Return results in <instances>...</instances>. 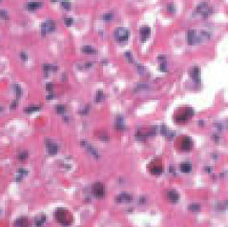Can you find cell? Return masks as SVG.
<instances>
[{"instance_id": "6da1fadb", "label": "cell", "mask_w": 228, "mask_h": 227, "mask_svg": "<svg viewBox=\"0 0 228 227\" xmlns=\"http://www.w3.org/2000/svg\"><path fill=\"white\" fill-rule=\"evenodd\" d=\"M208 36L206 33H200L198 34L196 30H189L187 33V40L190 45H197L198 43L202 42L203 39Z\"/></svg>"}, {"instance_id": "7a4b0ae2", "label": "cell", "mask_w": 228, "mask_h": 227, "mask_svg": "<svg viewBox=\"0 0 228 227\" xmlns=\"http://www.w3.org/2000/svg\"><path fill=\"white\" fill-rule=\"evenodd\" d=\"M56 218L57 221L61 223L63 226H69L72 223V220L70 219L69 215L63 208H58L56 212Z\"/></svg>"}, {"instance_id": "3957f363", "label": "cell", "mask_w": 228, "mask_h": 227, "mask_svg": "<svg viewBox=\"0 0 228 227\" xmlns=\"http://www.w3.org/2000/svg\"><path fill=\"white\" fill-rule=\"evenodd\" d=\"M114 35H115V38H116V41L118 42H125L127 41L128 38H129V31L125 28H122V27H119V28H116L115 33H114Z\"/></svg>"}, {"instance_id": "277c9868", "label": "cell", "mask_w": 228, "mask_h": 227, "mask_svg": "<svg viewBox=\"0 0 228 227\" xmlns=\"http://www.w3.org/2000/svg\"><path fill=\"white\" fill-rule=\"evenodd\" d=\"M92 191H93L94 196L96 197L97 198H101V197H103L105 196V188L100 182H96L95 184L93 185Z\"/></svg>"}, {"instance_id": "5b68a950", "label": "cell", "mask_w": 228, "mask_h": 227, "mask_svg": "<svg viewBox=\"0 0 228 227\" xmlns=\"http://www.w3.org/2000/svg\"><path fill=\"white\" fill-rule=\"evenodd\" d=\"M197 10H198V13L202 15H204V16L209 15L210 13H213V9L208 5V3H205V2H202L200 4H198V7H197Z\"/></svg>"}, {"instance_id": "8992f818", "label": "cell", "mask_w": 228, "mask_h": 227, "mask_svg": "<svg viewBox=\"0 0 228 227\" xmlns=\"http://www.w3.org/2000/svg\"><path fill=\"white\" fill-rule=\"evenodd\" d=\"M41 32H42V34L45 35L47 33H52L54 31L56 30V24L55 22L52 21V20H47V21L44 23L42 27H41Z\"/></svg>"}, {"instance_id": "52a82bcc", "label": "cell", "mask_w": 228, "mask_h": 227, "mask_svg": "<svg viewBox=\"0 0 228 227\" xmlns=\"http://www.w3.org/2000/svg\"><path fill=\"white\" fill-rule=\"evenodd\" d=\"M81 145L83 146V147H85L86 150L88 151L95 159H99V158H100V156H99L97 150L95 149V147H93V146L91 145L90 143H88V142H86V141H81Z\"/></svg>"}, {"instance_id": "ba28073f", "label": "cell", "mask_w": 228, "mask_h": 227, "mask_svg": "<svg viewBox=\"0 0 228 227\" xmlns=\"http://www.w3.org/2000/svg\"><path fill=\"white\" fill-rule=\"evenodd\" d=\"M46 146H47L48 152L50 155H56L58 152V146L56 143H54L52 140H46Z\"/></svg>"}, {"instance_id": "9c48e42d", "label": "cell", "mask_w": 228, "mask_h": 227, "mask_svg": "<svg viewBox=\"0 0 228 227\" xmlns=\"http://www.w3.org/2000/svg\"><path fill=\"white\" fill-rule=\"evenodd\" d=\"M139 33H140V36H141V38H142V41H145V40L150 36V34H151L150 27H148V26H143V27L140 28Z\"/></svg>"}, {"instance_id": "30bf717a", "label": "cell", "mask_w": 228, "mask_h": 227, "mask_svg": "<svg viewBox=\"0 0 228 227\" xmlns=\"http://www.w3.org/2000/svg\"><path fill=\"white\" fill-rule=\"evenodd\" d=\"M190 74H191V77L196 82L200 81V70L198 67H193L191 72H190Z\"/></svg>"}, {"instance_id": "8fae6325", "label": "cell", "mask_w": 228, "mask_h": 227, "mask_svg": "<svg viewBox=\"0 0 228 227\" xmlns=\"http://www.w3.org/2000/svg\"><path fill=\"white\" fill-rule=\"evenodd\" d=\"M131 200H132V196L129 195V194L122 193L119 196L116 197V201L118 202H128L131 201Z\"/></svg>"}, {"instance_id": "7c38bea8", "label": "cell", "mask_w": 228, "mask_h": 227, "mask_svg": "<svg viewBox=\"0 0 228 227\" xmlns=\"http://www.w3.org/2000/svg\"><path fill=\"white\" fill-rule=\"evenodd\" d=\"M42 3L41 2H35V1H33V2H29L27 4V9L29 11H35V10H37V9L41 8L42 7Z\"/></svg>"}, {"instance_id": "4fadbf2b", "label": "cell", "mask_w": 228, "mask_h": 227, "mask_svg": "<svg viewBox=\"0 0 228 227\" xmlns=\"http://www.w3.org/2000/svg\"><path fill=\"white\" fill-rule=\"evenodd\" d=\"M45 221H46V217L44 216V215H41V216H39L37 219H35V226L36 227H40V226H42L44 223H45Z\"/></svg>"}, {"instance_id": "5bb4252c", "label": "cell", "mask_w": 228, "mask_h": 227, "mask_svg": "<svg viewBox=\"0 0 228 227\" xmlns=\"http://www.w3.org/2000/svg\"><path fill=\"white\" fill-rule=\"evenodd\" d=\"M14 225L16 227H27V219L25 218H20L16 219Z\"/></svg>"}, {"instance_id": "9a60e30c", "label": "cell", "mask_w": 228, "mask_h": 227, "mask_svg": "<svg viewBox=\"0 0 228 227\" xmlns=\"http://www.w3.org/2000/svg\"><path fill=\"white\" fill-rule=\"evenodd\" d=\"M43 70L46 72V74H47L49 72H56L58 70V68L56 66H53V65H49V64H44L43 65Z\"/></svg>"}, {"instance_id": "2e32d148", "label": "cell", "mask_w": 228, "mask_h": 227, "mask_svg": "<svg viewBox=\"0 0 228 227\" xmlns=\"http://www.w3.org/2000/svg\"><path fill=\"white\" fill-rule=\"evenodd\" d=\"M82 52L84 54H88V55H95V54H96V50L93 49L91 46H88V45L82 48Z\"/></svg>"}, {"instance_id": "e0dca14e", "label": "cell", "mask_w": 228, "mask_h": 227, "mask_svg": "<svg viewBox=\"0 0 228 227\" xmlns=\"http://www.w3.org/2000/svg\"><path fill=\"white\" fill-rule=\"evenodd\" d=\"M168 197H169V199L172 200V201H176V200L179 199V196H178V194H176L175 191H170V192L168 193Z\"/></svg>"}, {"instance_id": "ac0fdd59", "label": "cell", "mask_w": 228, "mask_h": 227, "mask_svg": "<svg viewBox=\"0 0 228 227\" xmlns=\"http://www.w3.org/2000/svg\"><path fill=\"white\" fill-rule=\"evenodd\" d=\"M191 144H192V142L190 140V138H188V137L184 138V140H183V149L184 150L190 149L191 148Z\"/></svg>"}, {"instance_id": "d6986e66", "label": "cell", "mask_w": 228, "mask_h": 227, "mask_svg": "<svg viewBox=\"0 0 228 227\" xmlns=\"http://www.w3.org/2000/svg\"><path fill=\"white\" fill-rule=\"evenodd\" d=\"M56 111L57 112V114H60V115H63L66 111V108H65L64 105H56Z\"/></svg>"}, {"instance_id": "ffe728a7", "label": "cell", "mask_w": 228, "mask_h": 227, "mask_svg": "<svg viewBox=\"0 0 228 227\" xmlns=\"http://www.w3.org/2000/svg\"><path fill=\"white\" fill-rule=\"evenodd\" d=\"M104 99V94L101 91H98L96 93V95H95V101L96 102H101L102 100Z\"/></svg>"}, {"instance_id": "44dd1931", "label": "cell", "mask_w": 228, "mask_h": 227, "mask_svg": "<svg viewBox=\"0 0 228 227\" xmlns=\"http://www.w3.org/2000/svg\"><path fill=\"white\" fill-rule=\"evenodd\" d=\"M40 110V107L39 106H29L28 108L25 109V111L27 113H34V112H37Z\"/></svg>"}, {"instance_id": "7402d4cb", "label": "cell", "mask_w": 228, "mask_h": 227, "mask_svg": "<svg viewBox=\"0 0 228 227\" xmlns=\"http://www.w3.org/2000/svg\"><path fill=\"white\" fill-rule=\"evenodd\" d=\"M113 18H114V14L113 13H105L103 14L102 16H101V19H103L104 21H110V20H112Z\"/></svg>"}, {"instance_id": "603a6c76", "label": "cell", "mask_w": 228, "mask_h": 227, "mask_svg": "<svg viewBox=\"0 0 228 227\" xmlns=\"http://www.w3.org/2000/svg\"><path fill=\"white\" fill-rule=\"evenodd\" d=\"M71 6H72V4H71V2L68 1V0H63V1L61 2V7L66 9V10H69V9L71 8Z\"/></svg>"}, {"instance_id": "cb8c5ba5", "label": "cell", "mask_w": 228, "mask_h": 227, "mask_svg": "<svg viewBox=\"0 0 228 227\" xmlns=\"http://www.w3.org/2000/svg\"><path fill=\"white\" fill-rule=\"evenodd\" d=\"M18 159H20V160H25V159L28 158V153H27L26 151H23V152H20L19 154H18Z\"/></svg>"}, {"instance_id": "d4e9b609", "label": "cell", "mask_w": 228, "mask_h": 227, "mask_svg": "<svg viewBox=\"0 0 228 227\" xmlns=\"http://www.w3.org/2000/svg\"><path fill=\"white\" fill-rule=\"evenodd\" d=\"M191 170V166H190L189 164H187V163H183V164H181V171L184 172V173H187V172H189Z\"/></svg>"}, {"instance_id": "484cf974", "label": "cell", "mask_w": 228, "mask_h": 227, "mask_svg": "<svg viewBox=\"0 0 228 227\" xmlns=\"http://www.w3.org/2000/svg\"><path fill=\"white\" fill-rule=\"evenodd\" d=\"M14 88H15V94H16V96H17V97H20L22 94V89L20 88V86L17 85V84H15V85H14Z\"/></svg>"}, {"instance_id": "4316f807", "label": "cell", "mask_w": 228, "mask_h": 227, "mask_svg": "<svg viewBox=\"0 0 228 227\" xmlns=\"http://www.w3.org/2000/svg\"><path fill=\"white\" fill-rule=\"evenodd\" d=\"M64 23L66 26L70 27V26H72L73 24V18H71V17H67V18H65L64 19Z\"/></svg>"}, {"instance_id": "83f0119b", "label": "cell", "mask_w": 228, "mask_h": 227, "mask_svg": "<svg viewBox=\"0 0 228 227\" xmlns=\"http://www.w3.org/2000/svg\"><path fill=\"white\" fill-rule=\"evenodd\" d=\"M0 17L2 18V19H4V20H8L9 19V15H8V13L6 11H0Z\"/></svg>"}, {"instance_id": "f1b7e54d", "label": "cell", "mask_w": 228, "mask_h": 227, "mask_svg": "<svg viewBox=\"0 0 228 227\" xmlns=\"http://www.w3.org/2000/svg\"><path fill=\"white\" fill-rule=\"evenodd\" d=\"M152 174H154V175H159V174H161V172H162V169L160 167H154L152 169Z\"/></svg>"}, {"instance_id": "f546056e", "label": "cell", "mask_w": 228, "mask_h": 227, "mask_svg": "<svg viewBox=\"0 0 228 227\" xmlns=\"http://www.w3.org/2000/svg\"><path fill=\"white\" fill-rule=\"evenodd\" d=\"M17 173H18V175H21L22 176H26V175H28V171L24 170V169H22V168L18 169Z\"/></svg>"}, {"instance_id": "4dcf8cb0", "label": "cell", "mask_w": 228, "mask_h": 227, "mask_svg": "<svg viewBox=\"0 0 228 227\" xmlns=\"http://www.w3.org/2000/svg\"><path fill=\"white\" fill-rule=\"evenodd\" d=\"M167 66H166V63L165 62H162L161 64H160V66H159V70L160 71H162V72H167Z\"/></svg>"}, {"instance_id": "1f68e13d", "label": "cell", "mask_w": 228, "mask_h": 227, "mask_svg": "<svg viewBox=\"0 0 228 227\" xmlns=\"http://www.w3.org/2000/svg\"><path fill=\"white\" fill-rule=\"evenodd\" d=\"M125 56L128 58L130 62H133V56H132V54H131V52H126L125 53Z\"/></svg>"}, {"instance_id": "d6a6232c", "label": "cell", "mask_w": 228, "mask_h": 227, "mask_svg": "<svg viewBox=\"0 0 228 227\" xmlns=\"http://www.w3.org/2000/svg\"><path fill=\"white\" fill-rule=\"evenodd\" d=\"M53 88H54V85H53V83L49 82V83H47V84H46V90H47L48 92H52Z\"/></svg>"}, {"instance_id": "836d02e7", "label": "cell", "mask_w": 228, "mask_h": 227, "mask_svg": "<svg viewBox=\"0 0 228 227\" xmlns=\"http://www.w3.org/2000/svg\"><path fill=\"white\" fill-rule=\"evenodd\" d=\"M88 111H89V105L88 106H86V107L84 108L82 111H80L79 113L81 114V115H86V114H88Z\"/></svg>"}, {"instance_id": "e575fe53", "label": "cell", "mask_w": 228, "mask_h": 227, "mask_svg": "<svg viewBox=\"0 0 228 227\" xmlns=\"http://www.w3.org/2000/svg\"><path fill=\"white\" fill-rule=\"evenodd\" d=\"M20 56H21V58L23 60H27L28 59V56H27V55L24 53V52H22L21 54H20Z\"/></svg>"}, {"instance_id": "d590c367", "label": "cell", "mask_w": 228, "mask_h": 227, "mask_svg": "<svg viewBox=\"0 0 228 227\" xmlns=\"http://www.w3.org/2000/svg\"><path fill=\"white\" fill-rule=\"evenodd\" d=\"M100 138H101V140H104V141H107L108 139H109V137H107V135H101Z\"/></svg>"}, {"instance_id": "8d00e7d4", "label": "cell", "mask_w": 228, "mask_h": 227, "mask_svg": "<svg viewBox=\"0 0 228 227\" xmlns=\"http://www.w3.org/2000/svg\"><path fill=\"white\" fill-rule=\"evenodd\" d=\"M16 100H13V102H12V104H11V109H14V108L16 107Z\"/></svg>"}, {"instance_id": "74e56055", "label": "cell", "mask_w": 228, "mask_h": 227, "mask_svg": "<svg viewBox=\"0 0 228 227\" xmlns=\"http://www.w3.org/2000/svg\"><path fill=\"white\" fill-rule=\"evenodd\" d=\"M167 9L168 10H169V11H170V12H174V8H173V5H168L167 6Z\"/></svg>"}, {"instance_id": "f35d334b", "label": "cell", "mask_w": 228, "mask_h": 227, "mask_svg": "<svg viewBox=\"0 0 228 227\" xmlns=\"http://www.w3.org/2000/svg\"><path fill=\"white\" fill-rule=\"evenodd\" d=\"M92 63H91V62H89V63H86V64H85V67H86V68H91V67H92Z\"/></svg>"}, {"instance_id": "ab89813d", "label": "cell", "mask_w": 228, "mask_h": 227, "mask_svg": "<svg viewBox=\"0 0 228 227\" xmlns=\"http://www.w3.org/2000/svg\"><path fill=\"white\" fill-rule=\"evenodd\" d=\"M53 97H54V95H53V94H50V95H48L47 96V99H53Z\"/></svg>"}, {"instance_id": "60d3db41", "label": "cell", "mask_w": 228, "mask_h": 227, "mask_svg": "<svg viewBox=\"0 0 228 227\" xmlns=\"http://www.w3.org/2000/svg\"><path fill=\"white\" fill-rule=\"evenodd\" d=\"M2 110H3V109H2V107H0V112L2 111Z\"/></svg>"}, {"instance_id": "b9f144b4", "label": "cell", "mask_w": 228, "mask_h": 227, "mask_svg": "<svg viewBox=\"0 0 228 227\" xmlns=\"http://www.w3.org/2000/svg\"><path fill=\"white\" fill-rule=\"evenodd\" d=\"M53 2H56V1H57V0H52Z\"/></svg>"}, {"instance_id": "7bdbcfd3", "label": "cell", "mask_w": 228, "mask_h": 227, "mask_svg": "<svg viewBox=\"0 0 228 227\" xmlns=\"http://www.w3.org/2000/svg\"><path fill=\"white\" fill-rule=\"evenodd\" d=\"M0 1H2V0H0Z\"/></svg>"}]
</instances>
